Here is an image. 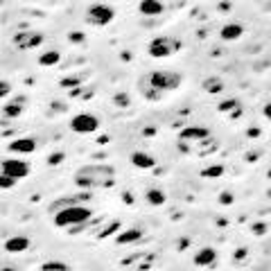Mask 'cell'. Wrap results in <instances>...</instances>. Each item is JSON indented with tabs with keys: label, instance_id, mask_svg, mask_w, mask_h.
I'll return each instance as SVG.
<instances>
[{
	"label": "cell",
	"instance_id": "cell-12",
	"mask_svg": "<svg viewBox=\"0 0 271 271\" xmlns=\"http://www.w3.org/2000/svg\"><path fill=\"white\" fill-rule=\"evenodd\" d=\"M192 262H195L197 267H212V264L217 262V251L212 247H201L199 251L195 253Z\"/></svg>",
	"mask_w": 271,
	"mask_h": 271
},
{
	"label": "cell",
	"instance_id": "cell-7",
	"mask_svg": "<svg viewBox=\"0 0 271 271\" xmlns=\"http://www.w3.org/2000/svg\"><path fill=\"white\" fill-rule=\"evenodd\" d=\"M0 172L7 176H12V179H25V176H30V172H32V168H30L28 160L23 158H5L3 163H0Z\"/></svg>",
	"mask_w": 271,
	"mask_h": 271
},
{
	"label": "cell",
	"instance_id": "cell-28",
	"mask_svg": "<svg viewBox=\"0 0 271 271\" xmlns=\"http://www.w3.org/2000/svg\"><path fill=\"white\" fill-rule=\"evenodd\" d=\"M237 106H239V104L235 100H228V102H222L220 104V111L224 113V111H231V109H237Z\"/></svg>",
	"mask_w": 271,
	"mask_h": 271
},
{
	"label": "cell",
	"instance_id": "cell-22",
	"mask_svg": "<svg viewBox=\"0 0 271 271\" xmlns=\"http://www.w3.org/2000/svg\"><path fill=\"white\" fill-rule=\"evenodd\" d=\"M41 271H70L66 262H61V260H50V262H45Z\"/></svg>",
	"mask_w": 271,
	"mask_h": 271
},
{
	"label": "cell",
	"instance_id": "cell-20",
	"mask_svg": "<svg viewBox=\"0 0 271 271\" xmlns=\"http://www.w3.org/2000/svg\"><path fill=\"white\" fill-rule=\"evenodd\" d=\"M59 59H61L59 50H45L43 55L39 57V64L41 66H57V64H59Z\"/></svg>",
	"mask_w": 271,
	"mask_h": 271
},
{
	"label": "cell",
	"instance_id": "cell-36",
	"mask_svg": "<svg viewBox=\"0 0 271 271\" xmlns=\"http://www.w3.org/2000/svg\"><path fill=\"white\" fill-rule=\"evenodd\" d=\"M267 197H269V199H271V187H269V190H267Z\"/></svg>",
	"mask_w": 271,
	"mask_h": 271
},
{
	"label": "cell",
	"instance_id": "cell-5",
	"mask_svg": "<svg viewBox=\"0 0 271 271\" xmlns=\"http://www.w3.org/2000/svg\"><path fill=\"white\" fill-rule=\"evenodd\" d=\"M113 18H116V9H113L111 5L95 3L86 9V23L95 25V28H104V25H109Z\"/></svg>",
	"mask_w": 271,
	"mask_h": 271
},
{
	"label": "cell",
	"instance_id": "cell-17",
	"mask_svg": "<svg viewBox=\"0 0 271 271\" xmlns=\"http://www.w3.org/2000/svg\"><path fill=\"white\" fill-rule=\"evenodd\" d=\"M131 163L136 165V168H140V170H149V168H154V165H156V158L149 152H133L131 154Z\"/></svg>",
	"mask_w": 271,
	"mask_h": 271
},
{
	"label": "cell",
	"instance_id": "cell-27",
	"mask_svg": "<svg viewBox=\"0 0 271 271\" xmlns=\"http://www.w3.org/2000/svg\"><path fill=\"white\" fill-rule=\"evenodd\" d=\"M61 86H64V88L82 86V77H66V79H61Z\"/></svg>",
	"mask_w": 271,
	"mask_h": 271
},
{
	"label": "cell",
	"instance_id": "cell-3",
	"mask_svg": "<svg viewBox=\"0 0 271 271\" xmlns=\"http://www.w3.org/2000/svg\"><path fill=\"white\" fill-rule=\"evenodd\" d=\"M93 217V210L88 206H70L61 208L55 212V226L57 228H70V226H86Z\"/></svg>",
	"mask_w": 271,
	"mask_h": 271
},
{
	"label": "cell",
	"instance_id": "cell-30",
	"mask_svg": "<svg viewBox=\"0 0 271 271\" xmlns=\"http://www.w3.org/2000/svg\"><path fill=\"white\" fill-rule=\"evenodd\" d=\"M59 160H64V154H61V152H57L55 156H50V165H57Z\"/></svg>",
	"mask_w": 271,
	"mask_h": 271
},
{
	"label": "cell",
	"instance_id": "cell-14",
	"mask_svg": "<svg viewBox=\"0 0 271 271\" xmlns=\"http://www.w3.org/2000/svg\"><path fill=\"white\" fill-rule=\"evenodd\" d=\"M30 237H25V235H14V237H9L7 242H5V251L7 253H23V251H28L30 249Z\"/></svg>",
	"mask_w": 271,
	"mask_h": 271
},
{
	"label": "cell",
	"instance_id": "cell-19",
	"mask_svg": "<svg viewBox=\"0 0 271 271\" xmlns=\"http://www.w3.org/2000/svg\"><path fill=\"white\" fill-rule=\"evenodd\" d=\"M145 199H147V203H149V206L160 208L165 201H168V195H165L163 190H158V187H152V190H147V195H145Z\"/></svg>",
	"mask_w": 271,
	"mask_h": 271
},
{
	"label": "cell",
	"instance_id": "cell-31",
	"mask_svg": "<svg viewBox=\"0 0 271 271\" xmlns=\"http://www.w3.org/2000/svg\"><path fill=\"white\" fill-rule=\"evenodd\" d=\"M262 113H264V118H267V120H271V102H267L262 106Z\"/></svg>",
	"mask_w": 271,
	"mask_h": 271
},
{
	"label": "cell",
	"instance_id": "cell-26",
	"mask_svg": "<svg viewBox=\"0 0 271 271\" xmlns=\"http://www.w3.org/2000/svg\"><path fill=\"white\" fill-rule=\"evenodd\" d=\"M222 172H224L222 165H212V168L203 170V176H212V179H215V176H222Z\"/></svg>",
	"mask_w": 271,
	"mask_h": 271
},
{
	"label": "cell",
	"instance_id": "cell-16",
	"mask_svg": "<svg viewBox=\"0 0 271 271\" xmlns=\"http://www.w3.org/2000/svg\"><path fill=\"white\" fill-rule=\"evenodd\" d=\"M23 109H25V97L18 95V97H14V100H9L7 104H5L3 113L7 118H18L20 113H23Z\"/></svg>",
	"mask_w": 271,
	"mask_h": 271
},
{
	"label": "cell",
	"instance_id": "cell-15",
	"mask_svg": "<svg viewBox=\"0 0 271 271\" xmlns=\"http://www.w3.org/2000/svg\"><path fill=\"white\" fill-rule=\"evenodd\" d=\"M145 235V231L140 226H136V228H127V231H122V233H118L116 235V244H136V242H140V237Z\"/></svg>",
	"mask_w": 271,
	"mask_h": 271
},
{
	"label": "cell",
	"instance_id": "cell-35",
	"mask_svg": "<svg viewBox=\"0 0 271 271\" xmlns=\"http://www.w3.org/2000/svg\"><path fill=\"white\" fill-rule=\"evenodd\" d=\"M267 179H269V181H271V168H269V170H267Z\"/></svg>",
	"mask_w": 271,
	"mask_h": 271
},
{
	"label": "cell",
	"instance_id": "cell-8",
	"mask_svg": "<svg viewBox=\"0 0 271 271\" xmlns=\"http://www.w3.org/2000/svg\"><path fill=\"white\" fill-rule=\"evenodd\" d=\"M43 34L41 32H34V30H23V32H18L14 36V45H16L18 50H34L39 48V45H43Z\"/></svg>",
	"mask_w": 271,
	"mask_h": 271
},
{
	"label": "cell",
	"instance_id": "cell-18",
	"mask_svg": "<svg viewBox=\"0 0 271 271\" xmlns=\"http://www.w3.org/2000/svg\"><path fill=\"white\" fill-rule=\"evenodd\" d=\"M222 39L224 41H237L239 36L244 34V25H239V23H228V25H224L222 28Z\"/></svg>",
	"mask_w": 271,
	"mask_h": 271
},
{
	"label": "cell",
	"instance_id": "cell-33",
	"mask_svg": "<svg viewBox=\"0 0 271 271\" xmlns=\"http://www.w3.org/2000/svg\"><path fill=\"white\" fill-rule=\"evenodd\" d=\"M72 41H84V34H72Z\"/></svg>",
	"mask_w": 271,
	"mask_h": 271
},
{
	"label": "cell",
	"instance_id": "cell-29",
	"mask_svg": "<svg viewBox=\"0 0 271 271\" xmlns=\"http://www.w3.org/2000/svg\"><path fill=\"white\" fill-rule=\"evenodd\" d=\"M118 226H120V222H113V224H109V228H106V231H102V233H100V237H106L109 233H113V231H116Z\"/></svg>",
	"mask_w": 271,
	"mask_h": 271
},
{
	"label": "cell",
	"instance_id": "cell-10",
	"mask_svg": "<svg viewBox=\"0 0 271 271\" xmlns=\"http://www.w3.org/2000/svg\"><path fill=\"white\" fill-rule=\"evenodd\" d=\"M9 152L12 154H34L36 152V140L32 136H20V138L9 143Z\"/></svg>",
	"mask_w": 271,
	"mask_h": 271
},
{
	"label": "cell",
	"instance_id": "cell-9",
	"mask_svg": "<svg viewBox=\"0 0 271 271\" xmlns=\"http://www.w3.org/2000/svg\"><path fill=\"white\" fill-rule=\"evenodd\" d=\"M181 143H203V140L210 138V129L206 127H199V124H195V127H185L183 131L179 133Z\"/></svg>",
	"mask_w": 271,
	"mask_h": 271
},
{
	"label": "cell",
	"instance_id": "cell-24",
	"mask_svg": "<svg viewBox=\"0 0 271 271\" xmlns=\"http://www.w3.org/2000/svg\"><path fill=\"white\" fill-rule=\"evenodd\" d=\"M113 104H116V106H120V109H127L129 104H131V100H129L127 93H118V95L113 97Z\"/></svg>",
	"mask_w": 271,
	"mask_h": 271
},
{
	"label": "cell",
	"instance_id": "cell-13",
	"mask_svg": "<svg viewBox=\"0 0 271 271\" xmlns=\"http://www.w3.org/2000/svg\"><path fill=\"white\" fill-rule=\"evenodd\" d=\"M138 12L143 14V16H147V18H154V16H160V14L165 12V7H163L160 0H140Z\"/></svg>",
	"mask_w": 271,
	"mask_h": 271
},
{
	"label": "cell",
	"instance_id": "cell-2",
	"mask_svg": "<svg viewBox=\"0 0 271 271\" xmlns=\"http://www.w3.org/2000/svg\"><path fill=\"white\" fill-rule=\"evenodd\" d=\"M77 187L95 190V187H111L116 183V170L111 165H84L72 176Z\"/></svg>",
	"mask_w": 271,
	"mask_h": 271
},
{
	"label": "cell",
	"instance_id": "cell-1",
	"mask_svg": "<svg viewBox=\"0 0 271 271\" xmlns=\"http://www.w3.org/2000/svg\"><path fill=\"white\" fill-rule=\"evenodd\" d=\"M183 82V75L176 70H154L140 79V93H143L145 100L149 102H160L168 93L176 91Z\"/></svg>",
	"mask_w": 271,
	"mask_h": 271
},
{
	"label": "cell",
	"instance_id": "cell-11",
	"mask_svg": "<svg viewBox=\"0 0 271 271\" xmlns=\"http://www.w3.org/2000/svg\"><path fill=\"white\" fill-rule=\"evenodd\" d=\"M88 201H91V195H88V192H84V195H72V197H66V199H57V201H52L50 210H52V212H57V210H61V208L86 206Z\"/></svg>",
	"mask_w": 271,
	"mask_h": 271
},
{
	"label": "cell",
	"instance_id": "cell-23",
	"mask_svg": "<svg viewBox=\"0 0 271 271\" xmlns=\"http://www.w3.org/2000/svg\"><path fill=\"white\" fill-rule=\"evenodd\" d=\"M16 183H18L16 179H12V176H7V174H3V172H0V190H12Z\"/></svg>",
	"mask_w": 271,
	"mask_h": 271
},
{
	"label": "cell",
	"instance_id": "cell-34",
	"mask_svg": "<svg viewBox=\"0 0 271 271\" xmlns=\"http://www.w3.org/2000/svg\"><path fill=\"white\" fill-rule=\"evenodd\" d=\"M0 271H18V269H16V267H3Z\"/></svg>",
	"mask_w": 271,
	"mask_h": 271
},
{
	"label": "cell",
	"instance_id": "cell-6",
	"mask_svg": "<svg viewBox=\"0 0 271 271\" xmlns=\"http://www.w3.org/2000/svg\"><path fill=\"white\" fill-rule=\"evenodd\" d=\"M70 129L82 136L95 133L100 129V118L93 116V113H77L75 118H70Z\"/></svg>",
	"mask_w": 271,
	"mask_h": 271
},
{
	"label": "cell",
	"instance_id": "cell-25",
	"mask_svg": "<svg viewBox=\"0 0 271 271\" xmlns=\"http://www.w3.org/2000/svg\"><path fill=\"white\" fill-rule=\"evenodd\" d=\"M12 95V84L5 79H0V100H5V97Z\"/></svg>",
	"mask_w": 271,
	"mask_h": 271
},
{
	"label": "cell",
	"instance_id": "cell-21",
	"mask_svg": "<svg viewBox=\"0 0 271 271\" xmlns=\"http://www.w3.org/2000/svg\"><path fill=\"white\" fill-rule=\"evenodd\" d=\"M203 91L208 93H222L224 91V82L220 77H208L206 82H203Z\"/></svg>",
	"mask_w": 271,
	"mask_h": 271
},
{
	"label": "cell",
	"instance_id": "cell-32",
	"mask_svg": "<svg viewBox=\"0 0 271 271\" xmlns=\"http://www.w3.org/2000/svg\"><path fill=\"white\" fill-rule=\"evenodd\" d=\"M220 201H222V203H231V201H233V197H231V195H222V197H220Z\"/></svg>",
	"mask_w": 271,
	"mask_h": 271
},
{
	"label": "cell",
	"instance_id": "cell-4",
	"mask_svg": "<svg viewBox=\"0 0 271 271\" xmlns=\"http://www.w3.org/2000/svg\"><path fill=\"white\" fill-rule=\"evenodd\" d=\"M179 48H181L179 39H172V36H156V39L149 41L147 52H149V57H154V59H165V57H172L174 52H179Z\"/></svg>",
	"mask_w": 271,
	"mask_h": 271
}]
</instances>
